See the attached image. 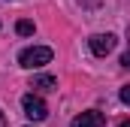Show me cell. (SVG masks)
I'll use <instances>...</instances> for the list:
<instances>
[{
  "mask_svg": "<svg viewBox=\"0 0 130 127\" xmlns=\"http://www.w3.org/2000/svg\"><path fill=\"white\" fill-rule=\"evenodd\" d=\"M52 49L48 45H30V49H24L21 55H18V64L24 67V70H39V67H45V64L52 61Z\"/></svg>",
  "mask_w": 130,
  "mask_h": 127,
  "instance_id": "6da1fadb",
  "label": "cell"
},
{
  "mask_svg": "<svg viewBox=\"0 0 130 127\" xmlns=\"http://www.w3.org/2000/svg\"><path fill=\"white\" fill-rule=\"evenodd\" d=\"M21 106H24V115H27L30 121H42V118L48 115V106H45L39 97H33V94H24Z\"/></svg>",
  "mask_w": 130,
  "mask_h": 127,
  "instance_id": "7a4b0ae2",
  "label": "cell"
},
{
  "mask_svg": "<svg viewBox=\"0 0 130 127\" xmlns=\"http://www.w3.org/2000/svg\"><path fill=\"white\" fill-rule=\"evenodd\" d=\"M115 42H118V39H115L112 33H94V36L88 39V45H91V52H94L97 58H103V55H109V52L115 49Z\"/></svg>",
  "mask_w": 130,
  "mask_h": 127,
  "instance_id": "3957f363",
  "label": "cell"
},
{
  "mask_svg": "<svg viewBox=\"0 0 130 127\" xmlns=\"http://www.w3.org/2000/svg\"><path fill=\"white\" fill-rule=\"evenodd\" d=\"M106 124V118H103V112H82V115H76L73 118V124L70 127H103Z\"/></svg>",
  "mask_w": 130,
  "mask_h": 127,
  "instance_id": "277c9868",
  "label": "cell"
},
{
  "mask_svg": "<svg viewBox=\"0 0 130 127\" xmlns=\"http://www.w3.org/2000/svg\"><path fill=\"white\" fill-rule=\"evenodd\" d=\"M30 88H36V91H55L58 88V79L55 76H36L30 82Z\"/></svg>",
  "mask_w": 130,
  "mask_h": 127,
  "instance_id": "5b68a950",
  "label": "cell"
},
{
  "mask_svg": "<svg viewBox=\"0 0 130 127\" xmlns=\"http://www.w3.org/2000/svg\"><path fill=\"white\" fill-rule=\"evenodd\" d=\"M15 30L21 33V36H30V33H33V21H27V18H21V21L15 24Z\"/></svg>",
  "mask_w": 130,
  "mask_h": 127,
  "instance_id": "8992f818",
  "label": "cell"
},
{
  "mask_svg": "<svg viewBox=\"0 0 130 127\" xmlns=\"http://www.w3.org/2000/svg\"><path fill=\"white\" fill-rule=\"evenodd\" d=\"M121 103H127V106H130V85L121 88Z\"/></svg>",
  "mask_w": 130,
  "mask_h": 127,
  "instance_id": "52a82bcc",
  "label": "cell"
},
{
  "mask_svg": "<svg viewBox=\"0 0 130 127\" xmlns=\"http://www.w3.org/2000/svg\"><path fill=\"white\" fill-rule=\"evenodd\" d=\"M121 67H124V70H130V52H127V55H121Z\"/></svg>",
  "mask_w": 130,
  "mask_h": 127,
  "instance_id": "ba28073f",
  "label": "cell"
},
{
  "mask_svg": "<svg viewBox=\"0 0 130 127\" xmlns=\"http://www.w3.org/2000/svg\"><path fill=\"white\" fill-rule=\"evenodd\" d=\"M82 3H85V6H97L100 0H82Z\"/></svg>",
  "mask_w": 130,
  "mask_h": 127,
  "instance_id": "9c48e42d",
  "label": "cell"
},
{
  "mask_svg": "<svg viewBox=\"0 0 130 127\" xmlns=\"http://www.w3.org/2000/svg\"><path fill=\"white\" fill-rule=\"evenodd\" d=\"M0 127H6V115L3 112H0Z\"/></svg>",
  "mask_w": 130,
  "mask_h": 127,
  "instance_id": "30bf717a",
  "label": "cell"
},
{
  "mask_svg": "<svg viewBox=\"0 0 130 127\" xmlns=\"http://www.w3.org/2000/svg\"><path fill=\"white\" fill-rule=\"evenodd\" d=\"M121 127H130V121H124V124H121Z\"/></svg>",
  "mask_w": 130,
  "mask_h": 127,
  "instance_id": "8fae6325",
  "label": "cell"
}]
</instances>
